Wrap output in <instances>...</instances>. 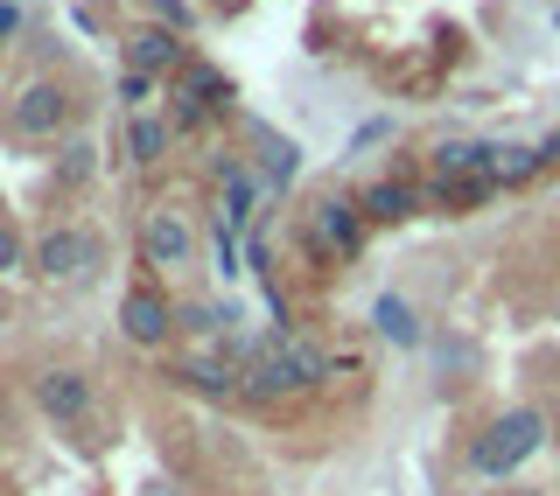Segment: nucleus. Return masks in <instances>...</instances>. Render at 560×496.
Wrapping results in <instances>:
<instances>
[{"label": "nucleus", "instance_id": "1", "mask_svg": "<svg viewBox=\"0 0 560 496\" xmlns=\"http://www.w3.org/2000/svg\"><path fill=\"white\" fill-rule=\"evenodd\" d=\"M323 370H329L323 350H315V343H294V335H288V343L259 350V364L245 370V392H253V399H280V392H302V385H315Z\"/></svg>", "mask_w": 560, "mask_h": 496}, {"label": "nucleus", "instance_id": "2", "mask_svg": "<svg viewBox=\"0 0 560 496\" xmlns=\"http://www.w3.org/2000/svg\"><path fill=\"white\" fill-rule=\"evenodd\" d=\"M539 440H547V420H539L533 405H518V413H504L498 427H490V434L477 440V448H469V462H477L483 475H512V469L525 462V454L539 448Z\"/></svg>", "mask_w": 560, "mask_h": 496}, {"label": "nucleus", "instance_id": "3", "mask_svg": "<svg viewBox=\"0 0 560 496\" xmlns=\"http://www.w3.org/2000/svg\"><path fill=\"white\" fill-rule=\"evenodd\" d=\"M35 265H43L49 280H78V273H92V265H98V245L84 238V232H49L43 245H35Z\"/></svg>", "mask_w": 560, "mask_h": 496}, {"label": "nucleus", "instance_id": "4", "mask_svg": "<svg viewBox=\"0 0 560 496\" xmlns=\"http://www.w3.org/2000/svg\"><path fill=\"white\" fill-rule=\"evenodd\" d=\"M140 252H148V265H183L189 259V224L175 217V210H154V217L140 224Z\"/></svg>", "mask_w": 560, "mask_h": 496}, {"label": "nucleus", "instance_id": "5", "mask_svg": "<svg viewBox=\"0 0 560 496\" xmlns=\"http://www.w3.org/2000/svg\"><path fill=\"white\" fill-rule=\"evenodd\" d=\"M63 119H70V98L57 92V84H28L22 105H14V127L22 133H57Z\"/></svg>", "mask_w": 560, "mask_h": 496}, {"label": "nucleus", "instance_id": "6", "mask_svg": "<svg viewBox=\"0 0 560 496\" xmlns=\"http://www.w3.org/2000/svg\"><path fill=\"white\" fill-rule=\"evenodd\" d=\"M308 232H315V245L358 252V217H350V203H315V210H308Z\"/></svg>", "mask_w": 560, "mask_h": 496}, {"label": "nucleus", "instance_id": "7", "mask_svg": "<svg viewBox=\"0 0 560 496\" xmlns=\"http://www.w3.org/2000/svg\"><path fill=\"white\" fill-rule=\"evenodd\" d=\"M127 57H133V70H140V78H154V70L183 63V43H175L168 28H140L133 43H127Z\"/></svg>", "mask_w": 560, "mask_h": 496}, {"label": "nucleus", "instance_id": "8", "mask_svg": "<svg viewBox=\"0 0 560 496\" xmlns=\"http://www.w3.org/2000/svg\"><path fill=\"white\" fill-rule=\"evenodd\" d=\"M43 405H49L57 420H84L92 392H84V378H78V370H49V378H43Z\"/></svg>", "mask_w": 560, "mask_h": 496}, {"label": "nucleus", "instance_id": "9", "mask_svg": "<svg viewBox=\"0 0 560 496\" xmlns=\"http://www.w3.org/2000/svg\"><path fill=\"white\" fill-rule=\"evenodd\" d=\"M127 335H133V343H162V335H168L162 294H127Z\"/></svg>", "mask_w": 560, "mask_h": 496}, {"label": "nucleus", "instance_id": "10", "mask_svg": "<svg viewBox=\"0 0 560 496\" xmlns=\"http://www.w3.org/2000/svg\"><path fill=\"white\" fill-rule=\"evenodd\" d=\"M364 210H372V217H378V224H407V217H413V210H420V197H413V189H407V182H378V189H372V197H364Z\"/></svg>", "mask_w": 560, "mask_h": 496}, {"label": "nucleus", "instance_id": "11", "mask_svg": "<svg viewBox=\"0 0 560 496\" xmlns=\"http://www.w3.org/2000/svg\"><path fill=\"white\" fill-rule=\"evenodd\" d=\"M372 322H378V335L385 343H420V322H413V308L399 294H385L378 308H372Z\"/></svg>", "mask_w": 560, "mask_h": 496}, {"label": "nucleus", "instance_id": "12", "mask_svg": "<svg viewBox=\"0 0 560 496\" xmlns=\"http://www.w3.org/2000/svg\"><path fill=\"white\" fill-rule=\"evenodd\" d=\"M533 168H539V154H533V147H504V154H490V182H525Z\"/></svg>", "mask_w": 560, "mask_h": 496}, {"label": "nucleus", "instance_id": "13", "mask_svg": "<svg viewBox=\"0 0 560 496\" xmlns=\"http://www.w3.org/2000/svg\"><path fill=\"white\" fill-rule=\"evenodd\" d=\"M127 147L140 154V162H154V154H162V147H168V133H162V127H154V119H133V133H127Z\"/></svg>", "mask_w": 560, "mask_h": 496}, {"label": "nucleus", "instance_id": "14", "mask_svg": "<svg viewBox=\"0 0 560 496\" xmlns=\"http://www.w3.org/2000/svg\"><path fill=\"white\" fill-rule=\"evenodd\" d=\"M189 378H197L203 392H238V385H245L238 370H224V364H189Z\"/></svg>", "mask_w": 560, "mask_h": 496}, {"label": "nucleus", "instance_id": "15", "mask_svg": "<svg viewBox=\"0 0 560 496\" xmlns=\"http://www.w3.org/2000/svg\"><path fill=\"white\" fill-rule=\"evenodd\" d=\"M259 140H267V168L280 175V182H288V175L302 168V154H294V140H273V133H259Z\"/></svg>", "mask_w": 560, "mask_h": 496}, {"label": "nucleus", "instance_id": "16", "mask_svg": "<svg viewBox=\"0 0 560 496\" xmlns=\"http://www.w3.org/2000/svg\"><path fill=\"white\" fill-rule=\"evenodd\" d=\"M14 259H22V238H14L8 224H0V273H14Z\"/></svg>", "mask_w": 560, "mask_h": 496}, {"label": "nucleus", "instance_id": "17", "mask_svg": "<svg viewBox=\"0 0 560 496\" xmlns=\"http://www.w3.org/2000/svg\"><path fill=\"white\" fill-rule=\"evenodd\" d=\"M154 8L168 14V28H189V8H183V0H154Z\"/></svg>", "mask_w": 560, "mask_h": 496}, {"label": "nucleus", "instance_id": "18", "mask_svg": "<svg viewBox=\"0 0 560 496\" xmlns=\"http://www.w3.org/2000/svg\"><path fill=\"white\" fill-rule=\"evenodd\" d=\"M8 35H14V8H0V43H8Z\"/></svg>", "mask_w": 560, "mask_h": 496}, {"label": "nucleus", "instance_id": "19", "mask_svg": "<svg viewBox=\"0 0 560 496\" xmlns=\"http://www.w3.org/2000/svg\"><path fill=\"white\" fill-rule=\"evenodd\" d=\"M539 162H560V133L547 140V147H539Z\"/></svg>", "mask_w": 560, "mask_h": 496}]
</instances>
